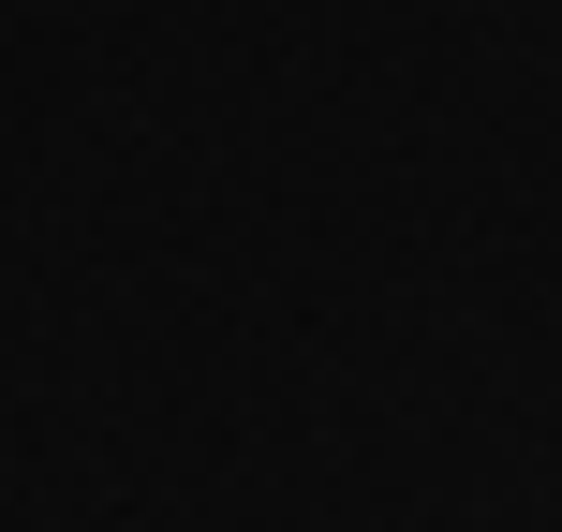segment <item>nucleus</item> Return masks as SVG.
<instances>
[]
</instances>
